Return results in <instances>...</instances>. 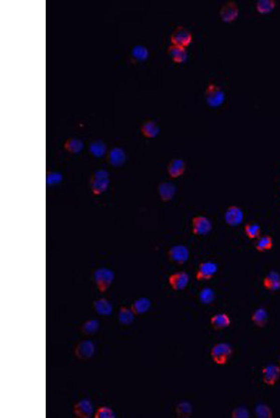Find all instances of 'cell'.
<instances>
[{
	"instance_id": "cell-2",
	"label": "cell",
	"mask_w": 280,
	"mask_h": 418,
	"mask_svg": "<svg viewBox=\"0 0 280 418\" xmlns=\"http://www.w3.org/2000/svg\"><path fill=\"white\" fill-rule=\"evenodd\" d=\"M109 173L106 169H95L91 177V190L94 196L103 194L109 185Z\"/></svg>"
},
{
	"instance_id": "cell-3",
	"label": "cell",
	"mask_w": 280,
	"mask_h": 418,
	"mask_svg": "<svg viewBox=\"0 0 280 418\" xmlns=\"http://www.w3.org/2000/svg\"><path fill=\"white\" fill-rule=\"evenodd\" d=\"M205 98L207 105L211 108H219L223 105L226 98L225 92L215 82H209L205 91Z\"/></svg>"
},
{
	"instance_id": "cell-27",
	"label": "cell",
	"mask_w": 280,
	"mask_h": 418,
	"mask_svg": "<svg viewBox=\"0 0 280 418\" xmlns=\"http://www.w3.org/2000/svg\"><path fill=\"white\" fill-rule=\"evenodd\" d=\"M268 311L264 308H258L251 315V321L258 328H264L268 323Z\"/></svg>"
},
{
	"instance_id": "cell-5",
	"label": "cell",
	"mask_w": 280,
	"mask_h": 418,
	"mask_svg": "<svg viewBox=\"0 0 280 418\" xmlns=\"http://www.w3.org/2000/svg\"><path fill=\"white\" fill-rule=\"evenodd\" d=\"M95 352V345L91 340H81L74 347V356L81 361L92 358Z\"/></svg>"
},
{
	"instance_id": "cell-14",
	"label": "cell",
	"mask_w": 280,
	"mask_h": 418,
	"mask_svg": "<svg viewBox=\"0 0 280 418\" xmlns=\"http://www.w3.org/2000/svg\"><path fill=\"white\" fill-rule=\"evenodd\" d=\"M262 382L269 386H273L280 378L279 365L269 364L262 369Z\"/></svg>"
},
{
	"instance_id": "cell-35",
	"label": "cell",
	"mask_w": 280,
	"mask_h": 418,
	"mask_svg": "<svg viewBox=\"0 0 280 418\" xmlns=\"http://www.w3.org/2000/svg\"><path fill=\"white\" fill-rule=\"evenodd\" d=\"M256 416L259 418H272L273 416V410L266 404H258L255 408Z\"/></svg>"
},
{
	"instance_id": "cell-38",
	"label": "cell",
	"mask_w": 280,
	"mask_h": 418,
	"mask_svg": "<svg viewBox=\"0 0 280 418\" xmlns=\"http://www.w3.org/2000/svg\"><path fill=\"white\" fill-rule=\"evenodd\" d=\"M232 417L233 418H248L249 412L247 408L245 407H237L233 409L232 411Z\"/></svg>"
},
{
	"instance_id": "cell-30",
	"label": "cell",
	"mask_w": 280,
	"mask_h": 418,
	"mask_svg": "<svg viewBox=\"0 0 280 418\" xmlns=\"http://www.w3.org/2000/svg\"><path fill=\"white\" fill-rule=\"evenodd\" d=\"M131 54L134 60L144 61L149 57L150 51L146 46L142 44H135L131 49Z\"/></svg>"
},
{
	"instance_id": "cell-16",
	"label": "cell",
	"mask_w": 280,
	"mask_h": 418,
	"mask_svg": "<svg viewBox=\"0 0 280 418\" xmlns=\"http://www.w3.org/2000/svg\"><path fill=\"white\" fill-rule=\"evenodd\" d=\"M93 310L100 317H109L112 315L113 305L106 298L99 297L93 302Z\"/></svg>"
},
{
	"instance_id": "cell-13",
	"label": "cell",
	"mask_w": 280,
	"mask_h": 418,
	"mask_svg": "<svg viewBox=\"0 0 280 418\" xmlns=\"http://www.w3.org/2000/svg\"><path fill=\"white\" fill-rule=\"evenodd\" d=\"M239 15V7L234 1H227L220 9L221 20L230 23L235 20Z\"/></svg>"
},
{
	"instance_id": "cell-6",
	"label": "cell",
	"mask_w": 280,
	"mask_h": 418,
	"mask_svg": "<svg viewBox=\"0 0 280 418\" xmlns=\"http://www.w3.org/2000/svg\"><path fill=\"white\" fill-rule=\"evenodd\" d=\"M213 229L210 219L204 216H194L192 220V230L195 236H207Z\"/></svg>"
},
{
	"instance_id": "cell-28",
	"label": "cell",
	"mask_w": 280,
	"mask_h": 418,
	"mask_svg": "<svg viewBox=\"0 0 280 418\" xmlns=\"http://www.w3.org/2000/svg\"><path fill=\"white\" fill-rule=\"evenodd\" d=\"M175 411H176L177 417H191L192 414H193V406H192L191 402H189L187 400H182L177 404Z\"/></svg>"
},
{
	"instance_id": "cell-1",
	"label": "cell",
	"mask_w": 280,
	"mask_h": 418,
	"mask_svg": "<svg viewBox=\"0 0 280 418\" xmlns=\"http://www.w3.org/2000/svg\"><path fill=\"white\" fill-rule=\"evenodd\" d=\"M115 280V272L107 267H98L93 271V281L97 290L106 293Z\"/></svg>"
},
{
	"instance_id": "cell-9",
	"label": "cell",
	"mask_w": 280,
	"mask_h": 418,
	"mask_svg": "<svg viewBox=\"0 0 280 418\" xmlns=\"http://www.w3.org/2000/svg\"><path fill=\"white\" fill-rule=\"evenodd\" d=\"M218 272V265L213 261H203L198 265L195 278L197 281L211 280Z\"/></svg>"
},
{
	"instance_id": "cell-21",
	"label": "cell",
	"mask_w": 280,
	"mask_h": 418,
	"mask_svg": "<svg viewBox=\"0 0 280 418\" xmlns=\"http://www.w3.org/2000/svg\"><path fill=\"white\" fill-rule=\"evenodd\" d=\"M152 300L147 297H140L133 301L131 308L133 309L135 316L145 315L152 307Z\"/></svg>"
},
{
	"instance_id": "cell-39",
	"label": "cell",
	"mask_w": 280,
	"mask_h": 418,
	"mask_svg": "<svg viewBox=\"0 0 280 418\" xmlns=\"http://www.w3.org/2000/svg\"><path fill=\"white\" fill-rule=\"evenodd\" d=\"M279 367H280V358H279Z\"/></svg>"
},
{
	"instance_id": "cell-37",
	"label": "cell",
	"mask_w": 280,
	"mask_h": 418,
	"mask_svg": "<svg viewBox=\"0 0 280 418\" xmlns=\"http://www.w3.org/2000/svg\"><path fill=\"white\" fill-rule=\"evenodd\" d=\"M94 418H114L116 417V414L113 410L107 406H101L96 411H94L93 414Z\"/></svg>"
},
{
	"instance_id": "cell-20",
	"label": "cell",
	"mask_w": 280,
	"mask_h": 418,
	"mask_svg": "<svg viewBox=\"0 0 280 418\" xmlns=\"http://www.w3.org/2000/svg\"><path fill=\"white\" fill-rule=\"evenodd\" d=\"M141 134L148 139H154L160 133V127L153 120L145 121L140 127Z\"/></svg>"
},
{
	"instance_id": "cell-11",
	"label": "cell",
	"mask_w": 280,
	"mask_h": 418,
	"mask_svg": "<svg viewBox=\"0 0 280 418\" xmlns=\"http://www.w3.org/2000/svg\"><path fill=\"white\" fill-rule=\"evenodd\" d=\"M73 413L78 418H90L93 416V405L90 398H82L73 405Z\"/></svg>"
},
{
	"instance_id": "cell-7",
	"label": "cell",
	"mask_w": 280,
	"mask_h": 418,
	"mask_svg": "<svg viewBox=\"0 0 280 418\" xmlns=\"http://www.w3.org/2000/svg\"><path fill=\"white\" fill-rule=\"evenodd\" d=\"M169 259L178 265H184L190 258V250L186 245L176 244L167 251Z\"/></svg>"
},
{
	"instance_id": "cell-18",
	"label": "cell",
	"mask_w": 280,
	"mask_h": 418,
	"mask_svg": "<svg viewBox=\"0 0 280 418\" xmlns=\"http://www.w3.org/2000/svg\"><path fill=\"white\" fill-rule=\"evenodd\" d=\"M160 198L164 202L172 200L177 193V186L170 182H161L158 187Z\"/></svg>"
},
{
	"instance_id": "cell-4",
	"label": "cell",
	"mask_w": 280,
	"mask_h": 418,
	"mask_svg": "<svg viewBox=\"0 0 280 418\" xmlns=\"http://www.w3.org/2000/svg\"><path fill=\"white\" fill-rule=\"evenodd\" d=\"M233 356V348L231 344L222 342L215 344L210 350V357L217 365H226Z\"/></svg>"
},
{
	"instance_id": "cell-12",
	"label": "cell",
	"mask_w": 280,
	"mask_h": 418,
	"mask_svg": "<svg viewBox=\"0 0 280 418\" xmlns=\"http://www.w3.org/2000/svg\"><path fill=\"white\" fill-rule=\"evenodd\" d=\"M190 283V275L185 271H179L170 274L168 283L174 291L184 290Z\"/></svg>"
},
{
	"instance_id": "cell-19",
	"label": "cell",
	"mask_w": 280,
	"mask_h": 418,
	"mask_svg": "<svg viewBox=\"0 0 280 418\" xmlns=\"http://www.w3.org/2000/svg\"><path fill=\"white\" fill-rule=\"evenodd\" d=\"M263 287L268 291L274 292L280 289V273L277 271H270L262 280Z\"/></svg>"
},
{
	"instance_id": "cell-25",
	"label": "cell",
	"mask_w": 280,
	"mask_h": 418,
	"mask_svg": "<svg viewBox=\"0 0 280 418\" xmlns=\"http://www.w3.org/2000/svg\"><path fill=\"white\" fill-rule=\"evenodd\" d=\"M135 318V314L131 307L121 306L118 311V320L120 325L130 326L133 323Z\"/></svg>"
},
{
	"instance_id": "cell-36",
	"label": "cell",
	"mask_w": 280,
	"mask_h": 418,
	"mask_svg": "<svg viewBox=\"0 0 280 418\" xmlns=\"http://www.w3.org/2000/svg\"><path fill=\"white\" fill-rule=\"evenodd\" d=\"M63 180V175L57 170H48L46 174L47 185L59 184Z\"/></svg>"
},
{
	"instance_id": "cell-10",
	"label": "cell",
	"mask_w": 280,
	"mask_h": 418,
	"mask_svg": "<svg viewBox=\"0 0 280 418\" xmlns=\"http://www.w3.org/2000/svg\"><path fill=\"white\" fill-rule=\"evenodd\" d=\"M245 214L239 206L232 205L227 208L224 214V220L230 227H238L244 221Z\"/></svg>"
},
{
	"instance_id": "cell-34",
	"label": "cell",
	"mask_w": 280,
	"mask_h": 418,
	"mask_svg": "<svg viewBox=\"0 0 280 418\" xmlns=\"http://www.w3.org/2000/svg\"><path fill=\"white\" fill-rule=\"evenodd\" d=\"M244 231L248 239L255 240V239L260 238L261 229H260V225L256 223H247L244 227Z\"/></svg>"
},
{
	"instance_id": "cell-23",
	"label": "cell",
	"mask_w": 280,
	"mask_h": 418,
	"mask_svg": "<svg viewBox=\"0 0 280 418\" xmlns=\"http://www.w3.org/2000/svg\"><path fill=\"white\" fill-rule=\"evenodd\" d=\"M64 148L67 153L72 155H78L84 148V143L78 138H68L64 142Z\"/></svg>"
},
{
	"instance_id": "cell-31",
	"label": "cell",
	"mask_w": 280,
	"mask_h": 418,
	"mask_svg": "<svg viewBox=\"0 0 280 418\" xmlns=\"http://www.w3.org/2000/svg\"><path fill=\"white\" fill-rule=\"evenodd\" d=\"M273 238L269 235L260 237L257 243L255 244V249L260 253L266 252L269 250L273 249Z\"/></svg>"
},
{
	"instance_id": "cell-32",
	"label": "cell",
	"mask_w": 280,
	"mask_h": 418,
	"mask_svg": "<svg viewBox=\"0 0 280 418\" xmlns=\"http://www.w3.org/2000/svg\"><path fill=\"white\" fill-rule=\"evenodd\" d=\"M276 6L274 0H258L255 4L256 11L260 14H269L273 12Z\"/></svg>"
},
{
	"instance_id": "cell-8",
	"label": "cell",
	"mask_w": 280,
	"mask_h": 418,
	"mask_svg": "<svg viewBox=\"0 0 280 418\" xmlns=\"http://www.w3.org/2000/svg\"><path fill=\"white\" fill-rule=\"evenodd\" d=\"M170 41L174 45L186 48L193 41V34L186 27L180 26L174 29Z\"/></svg>"
},
{
	"instance_id": "cell-17",
	"label": "cell",
	"mask_w": 280,
	"mask_h": 418,
	"mask_svg": "<svg viewBox=\"0 0 280 418\" xmlns=\"http://www.w3.org/2000/svg\"><path fill=\"white\" fill-rule=\"evenodd\" d=\"M186 170V162L181 158H174L167 166V173L170 178H179Z\"/></svg>"
},
{
	"instance_id": "cell-15",
	"label": "cell",
	"mask_w": 280,
	"mask_h": 418,
	"mask_svg": "<svg viewBox=\"0 0 280 418\" xmlns=\"http://www.w3.org/2000/svg\"><path fill=\"white\" fill-rule=\"evenodd\" d=\"M126 153L120 146H114L107 152V161L112 167H120L126 161Z\"/></svg>"
},
{
	"instance_id": "cell-33",
	"label": "cell",
	"mask_w": 280,
	"mask_h": 418,
	"mask_svg": "<svg viewBox=\"0 0 280 418\" xmlns=\"http://www.w3.org/2000/svg\"><path fill=\"white\" fill-rule=\"evenodd\" d=\"M199 301L201 303L204 305H209V304L213 303L216 298V294L215 291L210 288V287H204L201 289L199 292Z\"/></svg>"
},
{
	"instance_id": "cell-22",
	"label": "cell",
	"mask_w": 280,
	"mask_h": 418,
	"mask_svg": "<svg viewBox=\"0 0 280 418\" xmlns=\"http://www.w3.org/2000/svg\"><path fill=\"white\" fill-rule=\"evenodd\" d=\"M210 325L216 331L224 330L231 325V318L226 314H216L210 318Z\"/></svg>"
},
{
	"instance_id": "cell-26",
	"label": "cell",
	"mask_w": 280,
	"mask_h": 418,
	"mask_svg": "<svg viewBox=\"0 0 280 418\" xmlns=\"http://www.w3.org/2000/svg\"><path fill=\"white\" fill-rule=\"evenodd\" d=\"M167 52L175 63H182L186 60L187 56H188L186 48L174 45V44H171L168 47Z\"/></svg>"
},
{
	"instance_id": "cell-24",
	"label": "cell",
	"mask_w": 280,
	"mask_h": 418,
	"mask_svg": "<svg viewBox=\"0 0 280 418\" xmlns=\"http://www.w3.org/2000/svg\"><path fill=\"white\" fill-rule=\"evenodd\" d=\"M89 151H90L91 155L94 156V157L100 158V157H103V156L107 155V144L104 142V141L99 140V139L93 140L89 144Z\"/></svg>"
},
{
	"instance_id": "cell-29",
	"label": "cell",
	"mask_w": 280,
	"mask_h": 418,
	"mask_svg": "<svg viewBox=\"0 0 280 418\" xmlns=\"http://www.w3.org/2000/svg\"><path fill=\"white\" fill-rule=\"evenodd\" d=\"M100 328V323L97 319H89L80 327V331L84 335H93L96 333Z\"/></svg>"
}]
</instances>
